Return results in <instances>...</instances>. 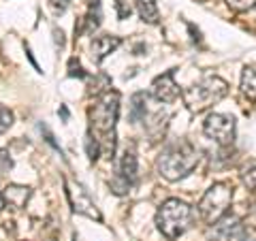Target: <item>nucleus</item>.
I'll use <instances>...</instances> for the list:
<instances>
[{
    "mask_svg": "<svg viewBox=\"0 0 256 241\" xmlns=\"http://www.w3.org/2000/svg\"><path fill=\"white\" fill-rule=\"evenodd\" d=\"M120 114V94L114 90L102 92L92 102L88 118H90V132L98 139L100 150L109 158L116 156V124Z\"/></svg>",
    "mask_w": 256,
    "mask_h": 241,
    "instance_id": "obj_1",
    "label": "nucleus"
},
{
    "mask_svg": "<svg viewBox=\"0 0 256 241\" xmlns=\"http://www.w3.org/2000/svg\"><path fill=\"white\" fill-rule=\"evenodd\" d=\"M198 158H201L198 156V150L190 141L178 139L162 148V152H160V156L156 160V166L162 178H166L169 182H178L194 171L198 164Z\"/></svg>",
    "mask_w": 256,
    "mask_h": 241,
    "instance_id": "obj_2",
    "label": "nucleus"
},
{
    "mask_svg": "<svg viewBox=\"0 0 256 241\" xmlns=\"http://www.w3.org/2000/svg\"><path fill=\"white\" fill-rule=\"evenodd\" d=\"M194 218L196 214L188 203L180 198H169L160 205L156 214V226L169 241H175L192 226Z\"/></svg>",
    "mask_w": 256,
    "mask_h": 241,
    "instance_id": "obj_3",
    "label": "nucleus"
},
{
    "mask_svg": "<svg viewBox=\"0 0 256 241\" xmlns=\"http://www.w3.org/2000/svg\"><path fill=\"white\" fill-rule=\"evenodd\" d=\"M228 94V86L224 79L216 75H207L201 82L190 86L184 90V102L192 114H201V111L210 109L216 102H220L224 96Z\"/></svg>",
    "mask_w": 256,
    "mask_h": 241,
    "instance_id": "obj_4",
    "label": "nucleus"
},
{
    "mask_svg": "<svg viewBox=\"0 0 256 241\" xmlns=\"http://www.w3.org/2000/svg\"><path fill=\"white\" fill-rule=\"evenodd\" d=\"M230 200H233V186L226 182L214 184L203 194L201 203H198V218L205 224L218 222L224 214H228Z\"/></svg>",
    "mask_w": 256,
    "mask_h": 241,
    "instance_id": "obj_5",
    "label": "nucleus"
},
{
    "mask_svg": "<svg viewBox=\"0 0 256 241\" xmlns=\"http://www.w3.org/2000/svg\"><path fill=\"white\" fill-rule=\"evenodd\" d=\"M205 134L214 139L218 146L226 148L235 141V118L233 116H224V114H212L207 116L203 122Z\"/></svg>",
    "mask_w": 256,
    "mask_h": 241,
    "instance_id": "obj_6",
    "label": "nucleus"
},
{
    "mask_svg": "<svg viewBox=\"0 0 256 241\" xmlns=\"http://www.w3.org/2000/svg\"><path fill=\"white\" fill-rule=\"evenodd\" d=\"M248 237V226L235 214H224L218 222L212 224V241H246Z\"/></svg>",
    "mask_w": 256,
    "mask_h": 241,
    "instance_id": "obj_7",
    "label": "nucleus"
},
{
    "mask_svg": "<svg viewBox=\"0 0 256 241\" xmlns=\"http://www.w3.org/2000/svg\"><path fill=\"white\" fill-rule=\"evenodd\" d=\"M64 186H66V196L70 200V207H73V212L82 214V216H88V218L92 220H102L100 218V212L96 210V203L90 198L88 194V190L82 186V184H70V182H64Z\"/></svg>",
    "mask_w": 256,
    "mask_h": 241,
    "instance_id": "obj_8",
    "label": "nucleus"
},
{
    "mask_svg": "<svg viewBox=\"0 0 256 241\" xmlns=\"http://www.w3.org/2000/svg\"><path fill=\"white\" fill-rule=\"evenodd\" d=\"M152 94H154V98L158 102H173L178 100L180 96V88L175 84L173 79V70H166L160 77L154 79V84H152Z\"/></svg>",
    "mask_w": 256,
    "mask_h": 241,
    "instance_id": "obj_9",
    "label": "nucleus"
},
{
    "mask_svg": "<svg viewBox=\"0 0 256 241\" xmlns=\"http://www.w3.org/2000/svg\"><path fill=\"white\" fill-rule=\"evenodd\" d=\"M120 43H122V38L114 36V34H100V36H96L94 41H92V47H90V50H92V60L96 64H100L111 52L118 50Z\"/></svg>",
    "mask_w": 256,
    "mask_h": 241,
    "instance_id": "obj_10",
    "label": "nucleus"
},
{
    "mask_svg": "<svg viewBox=\"0 0 256 241\" xmlns=\"http://www.w3.org/2000/svg\"><path fill=\"white\" fill-rule=\"evenodd\" d=\"M100 20H102V13H100V0H90L88 2V13L84 18V26L79 28V32L75 34H84V32H94L96 28L100 26Z\"/></svg>",
    "mask_w": 256,
    "mask_h": 241,
    "instance_id": "obj_11",
    "label": "nucleus"
},
{
    "mask_svg": "<svg viewBox=\"0 0 256 241\" xmlns=\"http://www.w3.org/2000/svg\"><path fill=\"white\" fill-rule=\"evenodd\" d=\"M118 175L122 180H126L130 186L134 184V180H137V156H134V152L126 150L122 154V158H120V171H118Z\"/></svg>",
    "mask_w": 256,
    "mask_h": 241,
    "instance_id": "obj_12",
    "label": "nucleus"
},
{
    "mask_svg": "<svg viewBox=\"0 0 256 241\" xmlns=\"http://www.w3.org/2000/svg\"><path fill=\"white\" fill-rule=\"evenodd\" d=\"M2 198L11 207H24L30 198V188H26V186H6L2 190Z\"/></svg>",
    "mask_w": 256,
    "mask_h": 241,
    "instance_id": "obj_13",
    "label": "nucleus"
},
{
    "mask_svg": "<svg viewBox=\"0 0 256 241\" xmlns=\"http://www.w3.org/2000/svg\"><path fill=\"white\" fill-rule=\"evenodd\" d=\"M137 13L139 18L146 24H158L160 22V13H158V4L156 0H137Z\"/></svg>",
    "mask_w": 256,
    "mask_h": 241,
    "instance_id": "obj_14",
    "label": "nucleus"
},
{
    "mask_svg": "<svg viewBox=\"0 0 256 241\" xmlns=\"http://www.w3.org/2000/svg\"><path fill=\"white\" fill-rule=\"evenodd\" d=\"M148 116V94L137 92L130 98V122H141Z\"/></svg>",
    "mask_w": 256,
    "mask_h": 241,
    "instance_id": "obj_15",
    "label": "nucleus"
},
{
    "mask_svg": "<svg viewBox=\"0 0 256 241\" xmlns=\"http://www.w3.org/2000/svg\"><path fill=\"white\" fill-rule=\"evenodd\" d=\"M242 92L250 100H256V66H246L242 73Z\"/></svg>",
    "mask_w": 256,
    "mask_h": 241,
    "instance_id": "obj_16",
    "label": "nucleus"
},
{
    "mask_svg": "<svg viewBox=\"0 0 256 241\" xmlns=\"http://www.w3.org/2000/svg\"><path fill=\"white\" fill-rule=\"evenodd\" d=\"M242 180L252 192H256V160H250V162L242 168Z\"/></svg>",
    "mask_w": 256,
    "mask_h": 241,
    "instance_id": "obj_17",
    "label": "nucleus"
},
{
    "mask_svg": "<svg viewBox=\"0 0 256 241\" xmlns=\"http://www.w3.org/2000/svg\"><path fill=\"white\" fill-rule=\"evenodd\" d=\"M84 143H86V152H88V158H90V162H96L98 156H100V143H98V139H96L92 132H88Z\"/></svg>",
    "mask_w": 256,
    "mask_h": 241,
    "instance_id": "obj_18",
    "label": "nucleus"
},
{
    "mask_svg": "<svg viewBox=\"0 0 256 241\" xmlns=\"http://www.w3.org/2000/svg\"><path fill=\"white\" fill-rule=\"evenodd\" d=\"M226 4L237 13H244V11H250L252 6H256V0H226Z\"/></svg>",
    "mask_w": 256,
    "mask_h": 241,
    "instance_id": "obj_19",
    "label": "nucleus"
},
{
    "mask_svg": "<svg viewBox=\"0 0 256 241\" xmlns=\"http://www.w3.org/2000/svg\"><path fill=\"white\" fill-rule=\"evenodd\" d=\"M116 11H118V20H128L132 13V6L128 0H116Z\"/></svg>",
    "mask_w": 256,
    "mask_h": 241,
    "instance_id": "obj_20",
    "label": "nucleus"
},
{
    "mask_svg": "<svg viewBox=\"0 0 256 241\" xmlns=\"http://www.w3.org/2000/svg\"><path fill=\"white\" fill-rule=\"evenodd\" d=\"M11 124H13V114L6 107H0V132L9 130Z\"/></svg>",
    "mask_w": 256,
    "mask_h": 241,
    "instance_id": "obj_21",
    "label": "nucleus"
},
{
    "mask_svg": "<svg viewBox=\"0 0 256 241\" xmlns=\"http://www.w3.org/2000/svg\"><path fill=\"white\" fill-rule=\"evenodd\" d=\"M68 75L70 77H79V79H86L88 73H84V68H82V64H79L77 58H70L68 60Z\"/></svg>",
    "mask_w": 256,
    "mask_h": 241,
    "instance_id": "obj_22",
    "label": "nucleus"
},
{
    "mask_svg": "<svg viewBox=\"0 0 256 241\" xmlns=\"http://www.w3.org/2000/svg\"><path fill=\"white\" fill-rule=\"evenodd\" d=\"M38 130H41V132H43V136H45V141H47V143H50V146H52L54 150H58V152H60V146H58V143H56V136L52 134V130H50V128H47L45 124H38Z\"/></svg>",
    "mask_w": 256,
    "mask_h": 241,
    "instance_id": "obj_23",
    "label": "nucleus"
},
{
    "mask_svg": "<svg viewBox=\"0 0 256 241\" xmlns=\"http://www.w3.org/2000/svg\"><path fill=\"white\" fill-rule=\"evenodd\" d=\"M70 0H50V4H52V9L56 13H64L66 11V6H68Z\"/></svg>",
    "mask_w": 256,
    "mask_h": 241,
    "instance_id": "obj_24",
    "label": "nucleus"
},
{
    "mask_svg": "<svg viewBox=\"0 0 256 241\" xmlns=\"http://www.w3.org/2000/svg\"><path fill=\"white\" fill-rule=\"evenodd\" d=\"M54 36H56V45H58V47H64V32L56 28V30H54Z\"/></svg>",
    "mask_w": 256,
    "mask_h": 241,
    "instance_id": "obj_25",
    "label": "nucleus"
},
{
    "mask_svg": "<svg viewBox=\"0 0 256 241\" xmlns=\"http://www.w3.org/2000/svg\"><path fill=\"white\" fill-rule=\"evenodd\" d=\"M58 114L62 116V120H64V122H68V109H66V107H64V105L60 107V111H58Z\"/></svg>",
    "mask_w": 256,
    "mask_h": 241,
    "instance_id": "obj_26",
    "label": "nucleus"
},
{
    "mask_svg": "<svg viewBox=\"0 0 256 241\" xmlns=\"http://www.w3.org/2000/svg\"><path fill=\"white\" fill-rule=\"evenodd\" d=\"M254 241H256V235H254Z\"/></svg>",
    "mask_w": 256,
    "mask_h": 241,
    "instance_id": "obj_27",
    "label": "nucleus"
}]
</instances>
